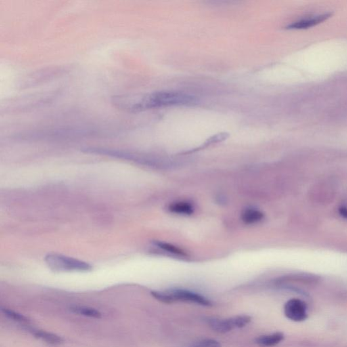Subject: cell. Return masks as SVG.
<instances>
[{
    "label": "cell",
    "mask_w": 347,
    "mask_h": 347,
    "mask_svg": "<svg viewBox=\"0 0 347 347\" xmlns=\"http://www.w3.org/2000/svg\"><path fill=\"white\" fill-rule=\"evenodd\" d=\"M340 213L343 217L347 218V207H342V208H340Z\"/></svg>",
    "instance_id": "obj_16"
},
{
    "label": "cell",
    "mask_w": 347,
    "mask_h": 347,
    "mask_svg": "<svg viewBox=\"0 0 347 347\" xmlns=\"http://www.w3.org/2000/svg\"><path fill=\"white\" fill-rule=\"evenodd\" d=\"M33 333L36 338L44 341V342L50 343L52 344H59L63 342L62 337L51 332L43 330H35L33 331Z\"/></svg>",
    "instance_id": "obj_8"
},
{
    "label": "cell",
    "mask_w": 347,
    "mask_h": 347,
    "mask_svg": "<svg viewBox=\"0 0 347 347\" xmlns=\"http://www.w3.org/2000/svg\"><path fill=\"white\" fill-rule=\"evenodd\" d=\"M284 314L292 321H304L308 317L307 306L305 302L300 299H290L285 304Z\"/></svg>",
    "instance_id": "obj_5"
},
{
    "label": "cell",
    "mask_w": 347,
    "mask_h": 347,
    "mask_svg": "<svg viewBox=\"0 0 347 347\" xmlns=\"http://www.w3.org/2000/svg\"><path fill=\"white\" fill-rule=\"evenodd\" d=\"M196 103V98L189 94L175 91H160L144 96L131 104L120 105V107L130 112L137 113L162 107L193 105Z\"/></svg>",
    "instance_id": "obj_1"
},
{
    "label": "cell",
    "mask_w": 347,
    "mask_h": 347,
    "mask_svg": "<svg viewBox=\"0 0 347 347\" xmlns=\"http://www.w3.org/2000/svg\"><path fill=\"white\" fill-rule=\"evenodd\" d=\"M151 294L157 300L164 303L183 302L206 306L212 304V302L206 297L186 289H172L167 292H151Z\"/></svg>",
    "instance_id": "obj_2"
},
{
    "label": "cell",
    "mask_w": 347,
    "mask_h": 347,
    "mask_svg": "<svg viewBox=\"0 0 347 347\" xmlns=\"http://www.w3.org/2000/svg\"><path fill=\"white\" fill-rule=\"evenodd\" d=\"M189 347H222L217 340L213 339H204L193 343Z\"/></svg>",
    "instance_id": "obj_14"
},
{
    "label": "cell",
    "mask_w": 347,
    "mask_h": 347,
    "mask_svg": "<svg viewBox=\"0 0 347 347\" xmlns=\"http://www.w3.org/2000/svg\"><path fill=\"white\" fill-rule=\"evenodd\" d=\"M331 16L330 13H326V14L308 17V18L301 19L300 21H296V22L289 25L288 26H287V29H289V30H305V29L311 28V27L321 24L324 21H326Z\"/></svg>",
    "instance_id": "obj_6"
},
{
    "label": "cell",
    "mask_w": 347,
    "mask_h": 347,
    "mask_svg": "<svg viewBox=\"0 0 347 347\" xmlns=\"http://www.w3.org/2000/svg\"><path fill=\"white\" fill-rule=\"evenodd\" d=\"M2 311L10 319H12L15 321L19 322H28L29 321L28 318H27L26 316L21 315L14 310H10L9 308H2Z\"/></svg>",
    "instance_id": "obj_13"
},
{
    "label": "cell",
    "mask_w": 347,
    "mask_h": 347,
    "mask_svg": "<svg viewBox=\"0 0 347 347\" xmlns=\"http://www.w3.org/2000/svg\"><path fill=\"white\" fill-rule=\"evenodd\" d=\"M155 245L158 248L162 249L163 250L171 253V254L177 255V256H186L187 254L181 248H178L175 245L170 244V243L162 242V241H156Z\"/></svg>",
    "instance_id": "obj_12"
},
{
    "label": "cell",
    "mask_w": 347,
    "mask_h": 347,
    "mask_svg": "<svg viewBox=\"0 0 347 347\" xmlns=\"http://www.w3.org/2000/svg\"><path fill=\"white\" fill-rule=\"evenodd\" d=\"M45 261L55 271H88L92 269V266L87 262L58 254H48Z\"/></svg>",
    "instance_id": "obj_3"
},
{
    "label": "cell",
    "mask_w": 347,
    "mask_h": 347,
    "mask_svg": "<svg viewBox=\"0 0 347 347\" xmlns=\"http://www.w3.org/2000/svg\"><path fill=\"white\" fill-rule=\"evenodd\" d=\"M264 214L256 209H248L243 212L241 218L247 224L256 223L263 218Z\"/></svg>",
    "instance_id": "obj_10"
},
{
    "label": "cell",
    "mask_w": 347,
    "mask_h": 347,
    "mask_svg": "<svg viewBox=\"0 0 347 347\" xmlns=\"http://www.w3.org/2000/svg\"><path fill=\"white\" fill-rule=\"evenodd\" d=\"M284 338V335L281 332H276L269 335H260L256 339V343L260 346L271 347L281 342Z\"/></svg>",
    "instance_id": "obj_7"
},
{
    "label": "cell",
    "mask_w": 347,
    "mask_h": 347,
    "mask_svg": "<svg viewBox=\"0 0 347 347\" xmlns=\"http://www.w3.org/2000/svg\"><path fill=\"white\" fill-rule=\"evenodd\" d=\"M169 210L173 213L191 215L193 213V207L189 203L180 201L170 205Z\"/></svg>",
    "instance_id": "obj_9"
},
{
    "label": "cell",
    "mask_w": 347,
    "mask_h": 347,
    "mask_svg": "<svg viewBox=\"0 0 347 347\" xmlns=\"http://www.w3.org/2000/svg\"><path fill=\"white\" fill-rule=\"evenodd\" d=\"M71 310L74 313L79 314L86 317L96 318V319H99L102 316L99 310L93 308L86 307V306H72Z\"/></svg>",
    "instance_id": "obj_11"
},
{
    "label": "cell",
    "mask_w": 347,
    "mask_h": 347,
    "mask_svg": "<svg viewBox=\"0 0 347 347\" xmlns=\"http://www.w3.org/2000/svg\"><path fill=\"white\" fill-rule=\"evenodd\" d=\"M228 137H229V135L226 133H220L217 134V135L213 136V137L210 138L208 141L205 142L203 146L199 147V149L203 148V147L204 148V147H208L209 145H212V144L219 143V142L227 139Z\"/></svg>",
    "instance_id": "obj_15"
},
{
    "label": "cell",
    "mask_w": 347,
    "mask_h": 347,
    "mask_svg": "<svg viewBox=\"0 0 347 347\" xmlns=\"http://www.w3.org/2000/svg\"><path fill=\"white\" fill-rule=\"evenodd\" d=\"M251 321V317L248 315H238L229 319H208V323L211 328L220 333L229 332L235 328H241L248 325Z\"/></svg>",
    "instance_id": "obj_4"
}]
</instances>
